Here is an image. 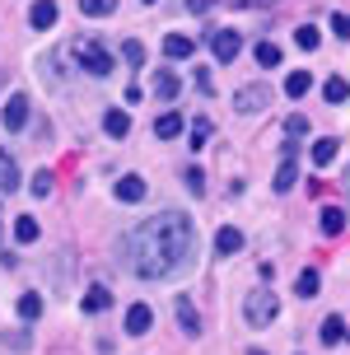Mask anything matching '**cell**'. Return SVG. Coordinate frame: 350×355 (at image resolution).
Masks as SVG:
<instances>
[{"mask_svg": "<svg viewBox=\"0 0 350 355\" xmlns=\"http://www.w3.org/2000/svg\"><path fill=\"white\" fill-rule=\"evenodd\" d=\"M192 248H196V225L182 211H159L155 220H140L136 230L126 234L131 271L145 276V281L177 276L192 257Z\"/></svg>", "mask_w": 350, "mask_h": 355, "instance_id": "6da1fadb", "label": "cell"}, {"mask_svg": "<svg viewBox=\"0 0 350 355\" xmlns=\"http://www.w3.org/2000/svg\"><path fill=\"white\" fill-rule=\"evenodd\" d=\"M70 61H75L80 71H89V75H107V71H112V56H107V47H103V42H94V37L75 42V47H70Z\"/></svg>", "mask_w": 350, "mask_h": 355, "instance_id": "7a4b0ae2", "label": "cell"}, {"mask_svg": "<svg viewBox=\"0 0 350 355\" xmlns=\"http://www.w3.org/2000/svg\"><path fill=\"white\" fill-rule=\"evenodd\" d=\"M276 313H280V300L271 295V290H252L243 300V318L252 322V327H266V322H276Z\"/></svg>", "mask_w": 350, "mask_h": 355, "instance_id": "3957f363", "label": "cell"}, {"mask_svg": "<svg viewBox=\"0 0 350 355\" xmlns=\"http://www.w3.org/2000/svg\"><path fill=\"white\" fill-rule=\"evenodd\" d=\"M210 52H215V61H234V56L243 52V37L234 33V28H215V33H210Z\"/></svg>", "mask_w": 350, "mask_h": 355, "instance_id": "277c9868", "label": "cell"}, {"mask_svg": "<svg viewBox=\"0 0 350 355\" xmlns=\"http://www.w3.org/2000/svg\"><path fill=\"white\" fill-rule=\"evenodd\" d=\"M0 122H5V131H24V126H28V94H10Z\"/></svg>", "mask_w": 350, "mask_h": 355, "instance_id": "5b68a950", "label": "cell"}, {"mask_svg": "<svg viewBox=\"0 0 350 355\" xmlns=\"http://www.w3.org/2000/svg\"><path fill=\"white\" fill-rule=\"evenodd\" d=\"M266 103H271V89L266 85H247V89L234 94V107H238V112H262Z\"/></svg>", "mask_w": 350, "mask_h": 355, "instance_id": "8992f818", "label": "cell"}, {"mask_svg": "<svg viewBox=\"0 0 350 355\" xmlns=\"http://www.w3.org/2000/svg\"><path fill=\"white\" fill-rule=\"evenodd\" d=\"M150 327H155V309H150V304H131V309H126V332H131V337H145Z\"/></svg>", "mask_w": 350, "mask_h": 355, "instance_id": "52a82bcc", "label": "cell"}, {"mask_svg": "<svg viewBox=\"0 0 350 355\" xmlns=\"http://www.w3.org/2000/svg\"><path fill=\"white\" fill-rule=\"evenodd\" d=\"M295 145H285V159H280V168H276V182H271V187H276V192H290V187H295V178H299V164H295Z\"/></svg>", "mask_w": 350, "mask_h": 355, "instance_id": "ba28073f", "label": "cell"}, {"mask_svg": "<svg viewBox=\"0 0 350 355\" xmlns=\"http://www.w3.org/2000/svg\"><path fill=\"white\" fill-rule=\"evenodd\" d=\"M117 201H145V178L140 173L117 178Z\"/></svg>", "mask_w": 350, "mask_h": 355, "instance_id": "9c48e42d", "label": "cell"}, {"mask_svg": "<svg viewBox=\"0 0 350 355\" xmlns=\"http://www.w3.org/2000/svg\"><path fill=\"white\" fill-rule=\"evenodd\" d=\"M103 131L112 136V141H122L126 131H131V117H126L122 107H107V112H103Z\"/></svg>", "mask_w": 350, "mask_h": 355, "instance_id": "30bf717a", "label": "cell"}, {"mask_svg": "<svg viewBox=\"0 0 350 355\" xmlns=\"http://www.w3.org/2000/svg\"><path fill=\"white\" fill-rule=\"evenodd\" d=\"M238 248H243V234L234 230V225H225V230L215 234V252H220V257H234Z\"/></svg>", "mask_w": 350, "mask_h": 355, "instance_id": "8fae6325", "label": "cell"}, {"mask_svg": "<svg viewBox=\"0 0 350 355\" xmlns=\"http://www.w3.org/2000/svg\"><path fill=\"white\" fill-rule=\"evenodd\" d=\"M196 52V42L187 33H168L164 37V56H173V61H182V56H192Z\"/></svg>", "mask_w": 350, "mask_h": 355, "instance_id": "7c38bea8", "label": "cell"}, {"mask_svg": "<svg viewBox=\"0 0 350 355\" xmlns=\"http://www.w3.org/2000/svg\"><path fill=\"white\" fill-rule=\"evenodd\" d=\"M28 24H33V28H52L56 24V0H37L33 10H28Z\"/></svg>", "mask_w": 350, "mask_h": 355, "instance_id": "4fadbf2b", "label": "cell"}, {"mask_svg": "<svg viewBox=\"0 0 350 355\" xmlns=\"http://www.w3.org/2000/svg\"><path fill=\"white\" fill-rule=\"evenodd\" d=\"M155 136L159 141H173V136H182V112H164L155 122Z\"/></svg>", "mask_w": 350, "mask_h": 355, "instance_id": "5bb4252c", "label": "cell"}, {"mask_svg": "<svg viewBox=\"0 0 350 355\" xmlns=\"http://www.w3.org/2000/svg\"><path fill=\"white\" fill-rule=\"evenodd\" d=\"M103 309H112V290L107 285H94L85 295V313H103Z\"/></svg>", "mask_w": 350, "mask_h": 355, "instance_id": "9a60e30c", "label": "cell"}, {"mask_svg": "<svg viewBox=\"0 0 350 355\" xmlns=\"http://www.w3.org/2000/svg\"><path fill=\"white\" fill-rule=\"evenodd\" d=\"M308 89H313V75L308 71H290L285 75V94H290V98H304Z\"/></svg>", "mask_w": 350, "mask_h": 355, "instance_id": "2e32d148", "label": "cell"}, {"mask_svg": "<svg viewBox=\"0 0 350 355\" xmlns=\"http://www.w3.org/2000/svg\"><path fill=\"white\" fill-rule=\"evenodd\" d=\"M15 187H19V164L0 150V192H15Z\"/></svg>", "mask_w": 350, "mask_h": 355, "instance_id": "e0dca14e", "label": "cell"}, {"mask_svg": "<svg viewBox=\"0 0 350 355\" xmlns=\"http://www.w3.org/2000/svg\"><path fill=\"white\" fill-rule=\"evenodd\" d=\"M177 89H182V85H177L173 71H155V94L164 98V103H168V98H177Z\"/></svg>", "mask_w": 350, "mask_h": 355, "instance_id": "ac0fdd59", "label": "cell"}, {"mask_svg": "<svg viewBox=\"0 0 350 355\" xmlns=\"http://www.w3.org/2000/svg\"><path fill=\"white\" fill-rule=\"evenodd\" d=\"M317 285H322V276H317L313 266H304V271H299V281H295L299 300H313V295H317Z\"/></svg>", "mask_w": 350, "mask_h": 355, "instance_id": "d6986e66", "label": "cell"}, {"mask_svg": "<svg viewBox=\"0 0 350 355\" xmlns=\"http://www.w3.org/2000/svg\"><path fill=\"white\" fill-rule=\"evenodd\" d=\"M177 322H182V332H187V337H196V332H201V318H196L192 300H177Z\"/></svg>", "mask_w": 350, "mask_h": 355, "instance_id": "ffe728a7", "label": "cell"}, {"mask_svg": "<svg viewBox=\"0 0 350 355\" xmlns=\"http://www.w3.org/2000/svg\"><path fill=\"white\" fill-rule=\"evenodd\" d=\"M317 220H322V234H341L346 230V211H341V206H322Z\"/></svg>", "mask_w": 350, "mask_h": 355, "instance_id": "44dd1931", "label": "cell"}, {"mask_svg": "<svg viewBox=\"0 0 350 355\" xmlns=\"http://www.w3.org/2000/svg\"><path fill=\"white\" fill-rule=\"evenodd\" d=\"M322 98H327V103H346V98H350V85L341 80V75H332V80L322 85Z\"/></svg>", "mask_w": 350, "mask_h": 355, "instance_id": "7402d4cb", "label": "cell"}, {"mask_svg": "<svg viewBox=\"0 0 350 355\" xmlns=\"http://www.w3.org/2000/svg\"><path fill=\"white\" fill-rule=\"evenodd\" d=\"M37 234H42V230H37L33 215H19V220H15V239H19V243H37Z\"/></svg>", "mask_w": 350, "mask_h": 355, "instance_id": "603a6c76", "label": "cell"}, {"mask_svg": "<svg viewBox=\"0 0 350 355\" xmlns=\"http://www.w3.org/2000/svg\"><path fill=\"white\" fill-rule=\"evenodd\" d=\"M332 159H336V141H332V136H322V141H313V164H317V168H327Z\"/></svg>", "mask_w": 350, "mask_h": 355, "instance_id": "cb8c5ba5", "label": "cell"}, {"mask_svg": "<svg viewBox=\"0 0 350 355\" xmlns=\"http://www.w3.org/2000/svg\"><path fill=\"white\" fill-rule=\"evenodd\" d=\"M117 10V0H80V15H89V19H107Z\"/></svg>", "mask_w": 350, "mask_h": 355, "instance_id": "d4e9b609", "label": "cell"}, {"mask_svg": "<svg viewBox=\"0 0 350 355\" xmlns=\"http://www.w3.org/2000/svg\"><path fill=\"white\" fill-rule=\"evenodd\" d=\"M295 42H299V47H304V52H313L317 42H322V33H317L313 24H304V28H295Z\"/></svg>", "mask_w": 350, "mask_h": 355, "instance_id": "484cf974", "label": "cell"}, {"mask_svg": "<svg viewBox=\"0 0 350 355\" xmlns=\"http://www.w3.org/2000/svg\"><path fill=\"white\" fill-rule=\"evenodd\" d=\"M341 337H346V322H341V318H336V313H332V318L322 322V341H327V346H336V341H341Z\"/></svg>", "mask_w": 350, "mask_h": 355, "instance_id": "4316f807", "label": "cell"}, {"mask_svg": "<svg viewBox=\"0 0 350 355\" xmlns=\"http://www.w3.org/2000/svg\"><path fill=\"white\" fill-rule=\"evenodd\" d=\"M285 136H290V141H299V136H308V117H304V112H295V117H285Z\"/></svg>", "mask_w": 350, "mask_h": 355, "instance_id": "83f0119b", "label": "cell"}, {"mask_svg": "<svg viewBox=\"0 0 350 355\" xmlns=\"http://www.w3.org/2000/svg\"><path fill=\"white\" fill-rule=\"evenodd\" d=\"M122 61H126V66H140V61H145V47H140L136 37H126V42H122Z\"/></svg>", "mask_w": 350, "mask_h": 355, "instance_id": "f1b7e54d", "label": "cell"}, {"mask_svg": "<svg viewBox=\"0 0 350 355\" xmlns=\"http://www.w3.org/2000/svg\"><path fill=\"white\" fill-rule=\"evenodd\" d=\"M257 66H280V47L276 42H257Z\"/></svg>", "mask_w": 350, "mask_h": 355, "instance_id": "f546056e", "label": "cell"}, {"mask_svg": "<svg viewBox=\"0 0 350 355\" xmlns=\"http://www.w3.org/2000/svg\"><path fill=\"white\" fill-rule=\"evenodd\" d=\"M42 313V295H24L19 300V318H37Z\"/></svg>", "mask_w": 350, "mask_h": 355, "instance_id": "4dcf8cb0", "label": "cell"}, {"mask_svg": "<svg viewBox=\"0 0 350 355\" xmlns=\"http://www.w3.org/2000/svg\"><path fill=\"white\" fill-rule=\"evenodd\" d=\"M28 192H33V196H47V192H52V173H47V168H37L33 182H28Z\"/></svg>", "mask_w": 350, "mask_h": 355, "instance_id": "1f68e13d", "label": "cell"}, {"mask_svg": "<svg viewBox=\"0 0 350 355\" xmlns=\"http://www.w3.org/2000/svg\"><path fill=\"white\" fill-rule=\"evenodd\" d=\"M206 141H210V122H206V117H196V122H192V150H201Z\"/></svg>", "mask_w": 350, "mask_h": 355, "instance_id": "d6a6232c", "label": "cell"}, {"mask_svg": "<svg viewBox=\"0 0 350 355\" xmlns=\"http://www.w3.org/2000/svg\"><path fill=\"white\" fill-rule=\"evenodd\" d=\"M332 33L336 37H350V15H332Z\"/></svg>", "mask_w": 350, "mask_h": 355, "instance_id": "836d02e7", "label": "cell"}, {"mask_svg": "<svg viewBox=\"0 0 350 355\" xmlns=\"http://www.w3.org/2000/svg\"><path fill=\"white\" fill-rule=\"evenodd\" d=\"M187 187H192V192H196V196L206 192V178H201V168H187Z\"/></svg>", "mask_w": 350, "mask_h": 355, "instance_id": "e575fe53", "label": "cell"}, {"mask_svg": "<svg viewBox=\"0 0 350 355\" xmlns=\"http://www.w3.org/2000/svg\"><path fill=\"white\" fill-rule=\"evenodd\" d=\"M229 5H238V10H266V5H276V0H229Z\"/></svg>", "mask_w": 350, "mask_h": 355, "instance_id": "d590c367", "label": "cell"}, {"mask_svg": "<svg viewBox=\"0 0 350 355\" xmlns=\"http://www.w3.org/2000/svg\"><path fill=\"white\" fill-rule=\"evenodd\" d=\"M187 10H192V15H210V10H215V0H187Z\"/></svg>", "mask_w": 350, "mask_h": 355, "instance_id": "8d00e7d4", "label": "cell"}, {"mask_svg": "<svg viewBox=\"0 0 350 355\" xmlns=\"http://www.w3.org/2000/svg\"><path fill=\"white\" fill-rule=\"evenodd\" d=\"M341 187H346V196H350V168H346V182H341Z\"/></svg>", "mask_w": 350, "mask_h": 355, "instance_id": "74e56055", "label": "cell"}, {"mask_svg": "<svg viewBox=\"0 0 350 355\" xmlns=\"http://www.w3.org/2000/svg\"><path fill=\"white\" fill-rule=\"evenodd\" d=\"M247 355H266V351H247Z\"/></svg>", "mask_w": 350, "mask_h": 355, "instance_id": "f35d334b", "label": "cell"}]
</instances>
